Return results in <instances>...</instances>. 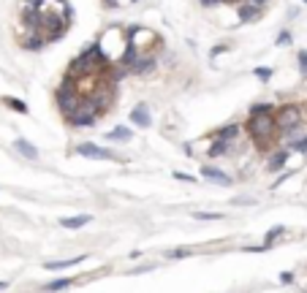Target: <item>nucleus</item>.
I'll return each mask as SVG.
<instances>
[{"label": "nucleus", "mask_w": 307, "mask_h": 293, "mask_svg": "<svg viewBox=\"0 0 307 293\" xmlns=\"http://www.w3.org/2000/svg\"><path fill=\"white\" fill-rule=\"evenodd\" d=\"M133 3H136V0H133Z\"/></svg>", "instance_id": "e433bc0d"}, {"label": "nucleus", "mask_w": 307, "mask_h": 293, "mask_svg": "<svg viewBox=\"0 0 307 293\" xmlns=\"http://www.w3.org/2000/svg\"><path fill=\"white\" fill-rule=\"evenodd\" d=\"M250 3H256V6H266L269 0H250Z\"/></svg>", "instance_id": "473e14b6"}, {"label": "nucleus", "mask_w": 307, "mask_h": 293, "mask_svg": "<svg viewBox=\"0 0 307 293\" xmlns=\"http://www.w3.org/2000/svg\"><path fill=\"white\" fill-rule=\"evenodd\" d=\"M228 49V46H212V52H209V57H218V54H223Z\"/></svg>", "instance_id": "c756f323"}, {"label": "nucleus", "mask_w": 307, "mask_h": 293, "mask_svg": "<svg viewBox=\"0 0 307 293\" xmlns=\"http://www.w3.org/2000/svg\"><path fill=\"white\" fill-rule=\"evenodd\" d=\"M231 141H223V139H215V141H212V144H209V149H207V155L209 157H226L228 152H231Z\"/></svg>", "instance_id": "4468645a"}, {"label": "nucleus", "mask_w": 307, "mask_h": 293, "mask_svg": "<svg viewBox=\"0 0 307 293\" xmlns=\"http://www.w3.org/2000/svg\"><path fill=\"white\" fill-rule=\"evenodd\" d=\"M101 114H104V109L98 106V101L93 98V95H84L82 98V104L76 106V112L66 117L71 128H93L98 120H101Z\"/></svg>", "instance_id": "20e7f679"}, {"label": "nucleus", "mask_w": 307, "mask_h": 293, "mask_svg": "<svg viewBox=\"0 0 307 293\" xmlns=\"http://www.w3.org/2000/svg\"><path fill=\"white\" fill-rule=\"evenodd\" d=\"M272 74H274V71H272V68H266V66H258V68H253V76H256V79H261V82H269V79H272Z\"/></svg>", "instance_id": "5701e85b"}, {"label": "nucleus", "mask_w": 307, "mask_h": 293, "mask_svg": "<svg viewBox=\"0 0 307 293\" xmlns=\"http://www.w3.org/2000/svg\"><path fill=\"white\" fill-rule=\"evenodd\" d=\"M44 46H46L44 30H27V36L22 38V49H27V52H41Z\"/></svg>", "instance_id": "6e6552de"}, {"label": "nucleus", "mask_w": 307, "mask_h": 293, "mask_svg": "<svg viewBox=\"0 0 307 293\" xmlns=\"http://www.w3.org/2000/svg\"><path fill=\"white\" fill-rule=\"evenodd\" d=\"M82 90H79V82L76 79H63V84L54 90V104H57V109L63 112V117H71L76 112V106L82 104Z\"/></svg>", "instance_id": "f03ea898"}, {"label": "nucleus", "mask_w": 307, "mask_h": 293, "mask_svg": "<svg viewBox=\"0 0 307 293\" xmlns=\"http://www.w3.org/2000/svg\"><path fill=\"white\" fill-rule=\"evenodd\" d=\"M280 282L283 285H291V282H294V274H291V272H280Z\"/></svg>", "instance_id": "c85d7f7f"}, {"label": "nucleus", "mask_w": 307, "mask_h": 293, "mask_svg": "<svg viewBox=\"0 0 307 293\" xmlns=\"http://www.w3.org/2000/svg\"><path fill=\"white\" fill-rule=\"evenodd\" d=\"M3 104L9 106L11 112H17V114H27V112H30V109H27V104H25L22 98H11V95H6V98H3Z\"/></svg>", "instance_id": "a211bd4d"}, {"label": "nucleus", "mask_w": 307, "mask_h": 293, "mask_svg": "<svg viewBox=\"0 0 307 293\" xmlns=\"http://www.w3.org/2000/svg\"><path fill=\"white\" fill-rule=\"evenodd\" d=\"M261 11H264V6H256V3H250V0H245V3L237 6L239 22H256V19H261Z\"/></svg>", "instance_id": "9b49d317"}, {"label": "nucleus", "mask_w": 307, "mask_h": 293, "mask_svg": "<svg viewBox=\"0 0 307 293\" xmlns=\"http://www.w3.org/2000/svg\"><path fill=\"white\" fill-rule=\"evenodd\" d=\"M71 282H74V280H71V277H60V280H54V282H46V285H44V290H46V293H54V290H63V288H68Z\"/></svg>", "instance_id": "412c9836"}, {"label": "nucleus", "mask_w": 307, "mask_h": 293, "mask_svg": "<svg viewBox=\"0 0 307 293\" xmlns=\"http://www.w3.org/2000/svg\"><path fill=\"white\" fill-rule=\"evenodd\" d=\"M84 258H87V255H74V258H66V261H46V264H44V269H49V272H60V269L79 266Z\"/></svg>", "instance_id": "f8f14e48"}, {"label": "nucleus", "mask_w": 307, "mask_h": 293, "mask_svg": "<svg viewBox=\"0 0 307 293\" xmlns=\"http://www.w3.org/2000/svg\"><path fill=\"white\" fill-rule=\"evenodd\" d=\"M288 157H291V149L288 147L274 149V152L269 155V160H266V171H272V174L283 171V169H286V163H288Z\"/></svg>", "instance_id": "0eeeda50"}, {"label": "nucleus", "mask_w": 307, "mask_h": 293, "mask_svg": "<svg viewBox=\"0 0 307 293\" xmlns=\"http://www.w3.org/2000/svg\"><path fill=\"white\" fill-rule=\"evenodd\" d=\"M131 128H125V125H120V128L114 131H106V141H131Z\"/></svg>", "instance_id": "f3484780"}, {"label": "nucleus", "mask_w": 307, "mask_h": 293, "mask_svg": "<svg viewBox=\"0 0 307 293\" xmlns=\"http://www.w3.org/2000/svg\"><path fill=\"white\" fill-rule=\"evenodd\" d=\"M294 174H296V169H288L286 174H280V177H278V179H274V185H272V187H274V190H278V187L283 185V182H286V179H291V177H294Z\"/></svg>", "instance_id": "cd10ccee"}, {"label": "nucleus", "mask_w": 307, "mask_h": 293, "mask_svg": "<svg viewBox=\"0 0 307 293\" xmlns=\"http://www.w3.org/2000/svg\"><path fill=\"white\" fill-rule=\"evenodd\" d=\"M14 147H17V152L22 157H27V160H38V149L30 144L27 139H17V141H14Z\"/></svg>", "instance_id": "2eb2a0df"}, {"label": "nucleus", "mask_w": 307, "mask_h": 293, "mask_svg": "<svg viewBox=\"0 0 307 293\" xmlns=\"http://www.w3.org/2000/svg\"><path fill=\"white\" fill-rule=\"evenodd\" d=\"M90 220H93V215H74V217H63L60 225H63V228H71V231H76V228L87 225Z\"/></svg>", "instance_id": "dca6fc26"}, {"label": "nucleus", "mask_w": 307, "mask_h": 293, "mask_svg": "<svg viewBox=\"0 0 307 293\" xmlns=\"http://www.w3.org/2000/svg\"><path fill=\"white\" fill-rule=\"evenodd\" d=\"M242 133H245V125H239V122H228V125H223V128H218L215 133H212V139H223V141H237Z\"/></svg>", "instance_id": "1a4fd4ad"}, {"label": "nucleus", "mask_w": 307, "mask_h": 293, "mask_svg": "<svg viewBox=\"0 0 307 293\" xmlns=\"http://www.w3.org/2000/svg\"><path fill=\"white\" fill-rule=\"evenodd\" d=\"M278 112V109H274ZM274 112H264V114H248V122H245V133L253 139V144L266 152L274 141L280 136V125H278V117Z\"/></svg>", "instance_id": "f257e3e1"}, {"label": "nucleus", "mask_w": 307, "mask_h": 293, "mask_svg": "<svg viewBox=\"0 0 307 293\" xmlns=\"http://www.w3.org/2000/svg\"><path fill=\"white\" fill-rule=\"evenodd\" d=\"M291 41H294V38H291L288 30H280L278 38H274V46H291Z\"/></svg>", "instance_id": "b1692460"}, {"label": "nucleus", "mask_w": 307, "mask_h": 293, "mask_svg": "<svg viewBox=\"0 0 307 293\" xmlns=\"http://www.w3.org/2000/svg\"><path fill=\"white\" fill-rule=\"evenodd\" d=\"M128 120H131V125H136V128H149V125H152V114H149V106H147V104H136V106L131 109Z\"/></svg>", "instance_id": "423d86ee"}, {"label": "nucleus", "mask_w": 307, "mask_h": 293, "mask_svg": "<svg viewBox=\"0 0 307 293\" xmlns=\"http://www.w3.org/2000/svg\"><path fill=\"white\" fill-rule=\"evenodd\" d=\"M302 3H307V0H302Z\"/></svg>", "instance_id": "c9c22d12"}, {"label": "nucleus", "mask_w": 307, "mask_h": 293, "mask_svg": "<svg viewBox=\"0 0 307 293\" xmlns=\"http://www.w3.org/2000/svg\"><path fill=\"white\" fill-rule=\"evenodd\" d=\"M193 255V250H188V247H174V250H166V258L171 261H182V258H191Z\"/></svg>", "instance_id": "4be33fe9"}, {"label": "nucleus", "mask_w": 307, "mask_h": 293, "mask_svg": "<svg viewBox=\"0 0 307 293\" xmlns=\"http://www.w3.org/2000/svg\"><path fill=\"white\" fill-rule=\"evenodd\" d=\"M278 125H280V136H286L294 141L299 136V131H302V122H304V114H302V106L299 104H283L278 112Z\"/></svg>", "instance_id": "7ed1b4c3"}, {"label": "nucleus", "mask_w": 307, "mask_h": 293, "mask_svg": "<svg viewBox=\"0 0 307 293\" xmlns=\"http://www.w3.org/2000/svg\"><path fill=\"white\" fill-rule=\"evenodd\" d=\"M196 220H223V215L220 212H193Z\"/></svg>", "instance_id": "a878e982"}, {"label": "nucleus", "mask_w": 307, "mask_h": 293, "mask_svg": "<svg viewBox=\"0 0 307 293\" xmlns=\"http://www.w3.org/2000/svg\"><path fill=\"white\" fill-rule=\"evenodd\" d=\"M201 177L209 179V182H218V185H223V187L234 185V179L228 177L223 169H218V166H201Z\"/></svg>", "instance_id": "9d476101"}, {"label": "nucleus", "mask_w": 307, "mask_h": 293, "mask_svg": "<svg viewBox=\"0 0 307 293\" xmlns=\"http://www.w3.org/2000/svg\"><path fill=\"white\" fill-rule=\"evenodd\" d=\"M177 179H182V182H193V177H188V174H174Z\"/></svg>", "instance_id": "2f4dec72"}, {"label": "nucleus", "mask_w": 307, "mask_h": 293, "mask_svg": "<svg viewBox=\"0 0 307 293\" xmlns=\"http://www.w3.org/2000/svg\"><path fill=\"white\" fill-rule=\"evenodd\" d=\"M218 3H223V0H201L204 9H212V6H218Z\"/></svg>", "instance_id": "7c9ffc66"}, {"label": "nucleus", "mask_w": 307, "mask_h": 293, "mask_svg": "<svg viewBox=\"0 0 307 293\" xmlns=\"http://www.w3.org/2000/svg\"><path fill=\"white\" fill-rule=\"evenodd\" d=\"M6 288H9V282H6V280H0V290H6Z\"/></svg>", "instance_id": "72a5a7b5"}, {"label": "nucleus", "mask_w": 307, "mask_h": 293, "mask_svg": "<svg viewBox=\"0 0 307 293\" xmlns=\"http://www.w3.org/2000/svg\"><path fill=\"white\" fill-rule=\"evenodd\" d=\"M288 149H291V152H307V133H302V136H296L294 141H288V144H286Z\"/></svg>", "instance_id": "6ab92c4d"}, {"label": "nucleus", "mask_w": 307, "mask_h": 293, "mask_svg": "<svg viewBox=\"0 0 307 293\" xmlns=\"http://www.w3.org/2000/svg\"><path fill=\"white\" fill-rule=\"evenodd\" d=\"M302 114H304V120H307V104L302 106Z\"/></svg>", "instance_id": "f704fd0d"}, {"label": "nucleus", "mask_w": 307, "mask_h": 293, "mask_svg": "<svg viewBox=\"0 0 307 293\" xmlns=\"http://www.w3.org/2000/svg\"><path fill=\"white\" fill-rule=\"evenodd\" d=\"M152 68H155V54L149 52V54H141L139 62L131 68V74L133 76H141V74H147V71H152Z\"/></svg>", "instance_id": "ddd939ff"}, {"label": "nucleus", "mask_w": 307, "mask_h": 293, "mask_svg": "<svg viewBox=\"0 0 307 293\" xmlns=\"http://www.w3.org/2000/svg\"><path fill=\"white\" fill-rule=\"evenodd\" d=\"M76 155L90 157V160H114V157H117L112 149L98 147V144H93V141H82V144H76Z\"/></svg>", "instance_id": "39448f33"}, {"label": "nucleus", "mask_w": 307, "mask_h": 293, "mask_svg": "<svg viewBox=\"0 0 307 293\" xmlns=\"http://www.w3.org/2000/svg\"><path fill=\"white\" fill-rule=\"evenodd\" d=\"M296 60H299V74H302V76L307 79V49H299Z\"/></svg>", "instance_id": "393cba45"}, {"label": "nucleus", "mask_w": 307, "mask_h": 293, "mask_svg": "<svg viewBox=\"0 0 307 293\" xmlns=\"http://www.w3.org/2000/svg\"><path fill=\"white\" fill-rule=\"evenodd\" d=\"M283 234H286V228H283V225H274V228H269V231H266V236H264V244H266V247H272V244L278 242Z\"/></svg>", "instance_id": "aec40b11"}, {"label": "nucleus", "mask_w": 307, "mask_h": 293, "mask_svg": "<svg viewBox=\"0 0 307 293\" xmlns=\"http://www.w3.org/2000/svg\"><path fill=\"white\" fill-rule=\"evenodd\" d=\"M264 112H274V106L272 104H256V106H250V114H264Z\"/></svg>", "instance_id": "bb28decb"}]
</instances>
